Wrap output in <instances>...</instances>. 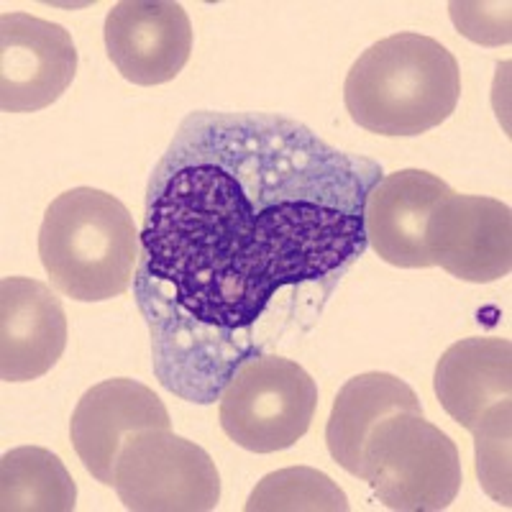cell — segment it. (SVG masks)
<instances>
[{
  "label": "cell",
  "mask_w": 512,
  "mask_h": 512,
  "mask_svg": "<svg viewBox=\"0 0 512 512\" xmlns=\"http://www.w3.org/2000/svg\"><path fill=\"white\" fill-rule=\"evenodd\" d=\"M425 249L433 267L474 285L507 277L512 269L510 205L482 195L451 192L425 226Z\"/></svg>",
  "instance_id": "obj_7"
},
{
  "label": "cell",
  "mask_w": 512,
  "mask_h": 512,
  "mask_svg": "<svg viewBox=\"0 0 512 512\" xmlns=\"http://www.w3.org/2000/svg\"><path fill=\"white\" fill-rule=\"evenodd\" d=\"M105 52L123 80L164 85L185 70L192 24L175 0H121L105 18Z\"/></svg>",
  "instance_id": "obj_9"
},
{
  "label": "cell",
  "mask_w": 512,
  "mask_h": 512,
  "mask_svg": "<svg viewBox=\"0 0 512 512\" xmlns=\"http://www.w3.org/2000/svg\"><path fill=\"white\" fill-rule=\"evenodd\" d=\"M144 431H169V413L154 390L126 377L90 387L70 420L72 446L85 472L105 487H113V472L126 438Z\"/></svg>",
  "instance_id": "obj_10"
},
{
  "label": "cell",
  "mask_w": 512,
  "mask_h": 512,
  "mask_svg": "<svg viewBox=\"0 0 512 512\" xmlns=\"http://www.w3.org/2000/svg\"><path fill=\"white\" fill-rule=\"evenodd\" d=\"M461 98L459 62L441 41L402 31L351 64L344 103L369 134L420 136L451 118Z\"/></svg>",
  "instance_id": "obj_2"
},
{
  "label": "cell",
  "mask_w": 512,
  "mask_h": 512,
  "mask_svg": "<svg viewBox=\"0 0 512 512\" xmlns=\"http://www.w3.org/2000/svg\"><path fill=\"white\" fill-rule=\"evenodd\" d=\"M512 405L507 400L489 405L472 428L477 448V477L482 489L502 507L512 505L510 497V428Z\"/></svg>",
  "instance_id": "obj_17"
},
{
  "label": "cell",
  "mask_w": 512,
  "mask_h": 512,
  "mask_svg": "<svg viewBox=\"0 0 512 512\" xmlns=\"http://www.w3.org/2000/svg\"><path fill=\"white\" fill-rule=\"evenodd\" d=\"M318 384L285 356L256 354L236 369L221 395V428L251 454L295 446L310 431Z\"/></svg>",
  "instance_id": "obj_5"
},
{
  "label": "cell",
  "mask_w": 512,
  "mask_h": 512,
  "mask_svg": "<svg viewBox=\"0 0 512 512\" xmlns=\"http://www.w3.org/2000/svg\"><path fill=\"white\" fill-rule=\"evenodd\" d=\"M349 497L328 474L310 466L272 472L256 484L246 512H346Z\"/></svg>",
  "instance_id": "obj_16"
},
{
  "label": "cell",
  "mask_w": 512,
  "mask_h": 512,
  "mask_svg": "<svg viewBox=\"0 0 512 512\" xmlns=\"http://www.w3.org/2000/svg\"><path fill=\"white\" fill-rule=\"evenodd\" d=\"M382 164L272 113L195 111L146 190L136 305L154 374L195 405L259 354L256 323L285 287L341 277L367 251Z\"/></svg>",
  "instance_id": "obj_1"
},
{
  "label": "cell",
  "mask_w": 512,
  "mask_h": 512,
  "mask_svg": "<svg viewBox=\"0 0 512 512\" xmlns=\"http://www.w3.org/2000/svg\"><path fill=\"white\" fill-rule=\"evenodd\" d=\"M141 239L126 205L105 190L72 187L44 213L39 256L52 285L77 303H105L131 287Z\"/></svg>",
  "instance_id": "obj_3"
},
{
  "label": "cell",
  "mask_w": 512,
  "mask_h": 512,
  "mask_svg": "<svg viewBox=\"0 0 512 512\" xmlns=\"http://www.w3.org/2000/svg\"><path fill=\"white\" fill-rule=\"evenodd\" d=\"M397 413L423 415L418 395L408 382L387 372H367L349 379L333 402L326 425V443L333 461L361 479L364 446L384 418Z\"/></svg>",
  "instance_id": "obj_14"
},
{
  "label": "cell",
  "mask_w": 512,
  "mask_h": 512,
  "mask_svg": "<svg viewBox=\"0 0 512 512\" xmlns=\"http://www.w3.org/2000/svg\"><path fill=\"white\" fill-rule=\"evenodd\" d=\"M77 75V47L64 26L29 16H0V108L36 113L57 103Z\"/></svg>",
  "instance_id": "obj_8"
},
{
  "label": "cell",
  "mask_w": 512,
  "mask_h": 512,
  "mask_svg": "<svg viewBox=\"0 0 512 512\" xmlns=\"http://www.w3.org/2000/svg\"><path fill=\"white\" fill-rule=\"evenodd\" d=\"M433 390L441 408L461 428L472 431L489 405L510 397V338L474 336L461 338L454 346H448L436 364Z\"/></svg>",
  "instance_id": "obj_13"
},
{
  "label": "cell",
  "mask_w": 512,
  "mask_h": 512,
  "mask_svg": "<svg viewBox=\"0 0 512 512\" xmlns=\"http://www.w3.org/2000/svg\"><path fill=\"white\" fill-rule=\"evenodd\" d=\"M67 349V315L44 282H0V379L31 382L57 367Z\"/></svg>",
  "instance_id": "obj_11"
},
{
  "label": "cell",
  "mask_w": 512,
  "mask_h": 512,
  "mask_svg": "<svg viewBox=\"0 0 512 512\" xmlns=\"http://www.w3.org/2000/svg\"><path fill=\"white\" fill-rule=\"evenodd\" d=\"M448 11H451L456 29L466 39L484 44V47L510 44V3H459L454 0Z\"/></svg>",
  "instance_id": "obj_18"
},
{
  "label": "cell",
  "mask_w": 512,
  "mask_h": 512,
  "mask_svg": "<svg viewBox=\"0 0 512 512\" xmlns=\"http://www.w3.org/2000/svg\"><path fill=\"white\" fill-rule=\"evenodd\" d=\"M77 484L64 461L49 448L21 446L0 461V510L72 512Z\"/></svg>",
  "instance_id": "obj_15"
},
{
  "label": "cell",
  "mask_w": 512,
  "mask_h": 512,
  "mask_svg": "<svg viewBox=\"0 0 512 512\" xmlns=\"http://www.w3.org/2000/svg\"><path fill=\"white\" fill-rule=\"evenodd\" d=\"M451 187L425 169H400L372 187L364 205L367 244L382 262L402 269L433 267L425 249V226Z\"/></svg>",
  "instance_id": "obj_12"
},
{
  "label": "cell",
  "mask_w": 512,
  "mask_h": 512,
  "mask_svg": "<svg viewBox=\"0 0 512 512\" xmlns=\"http://www.w3.org/2000/svg\"><path fill=\"white\" fill-rule=\"evenodd\" d=\"M113 489L134 512H208L221 500V474L208 451L172 431L128 436Z\"/></svg>",
  "instance_id": "obj_6"
},
{
  "label": "cell",
  "mask_w": 512,
  "mask_h": 512,
  "mask_svg": "<svg viewBox=\"0 0 512 512\" xmlns=\"http://www.w3.org/2000/svg\"><path fill=\"white\" fill-rule=\"evenodd\" d=\"M361 479L390 510H446L461 489L459 448L423 415H390L369 433Z\"/></svg>",
  "instance_id": "obj_4"
}]
</instances>
